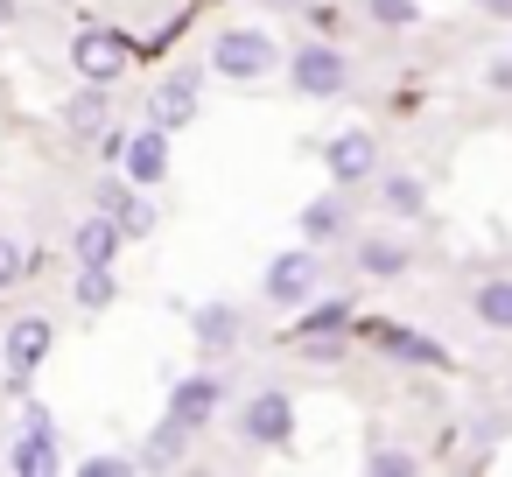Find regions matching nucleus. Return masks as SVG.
I'll list each match as a JSON object with an SVG mask.
<instances>
[{
	"label": "nucleus",
	"instance_id": "1",
	"mask_svg": "<svg viewBox=\"0 0 512 477\" xmlns=\"http://www.w3.org/2000/svg\"><path fill=\"white\" fill-rule=\"evenodd\" d=\"M274 64H281V50H274L267 29H225V36L211 43V71H218V78H267Z\"/></svg>",
	"mask_w": 512,
	"mask_h": 477
},
{
	"label": "nucleus",
	"instance_id": "2",
	"mask_svg": "<svg viewBox=\"0 0 512 477\" xmlns=\"http://www.w3.org/2000/svg\"><path fill=\"white\" fill-rule=\"evenodd\" d=\"M239 435H246L253 449H281V442L295 435V400H288V393H253V400L239 407Z\"/></svg>",
	"mask_w": 512,
	"mask_h": 477
},
{
	"label": "nucleus",
	"instance_id": "3",
	"mask_svg": "<svg viewBox=\"0 0 512 477\" xmlns=\"http://www.w3.org/2000/svg\"><path fill=\"white\" fill-rule=\"evenodd\" d=\"M288 71H295V92H302V99H337V92H344V78H351V71H344V57H337L330 43H302Z\"/></svg>",
	"mask_w": 512,
	"mask_h": 477
},
{
	"label": "nucleus",
	"instance_id": "4",
	"mask_svg": "<svg viewBox=\"0 0 512 477\" xmlns=\"http://www.w3.org/2000/svg\"><path fill=\"white\" fill-rule=\"evenodd\" d=\"M43 358H50V323L43 316H15L8 323V386L29 393V379H36Z\"/></svg>",
	"mask_w": 512,
	"mask_h": 477
},
{
	"label": "nucleus",
	"instance_id": "5",
	"mask_svg": "<svg viewBox=\"0 0 512 477\" xmlns=\"http://www.w3.org/2000/svg\"><path fill=\"white\" fill-rule=\"evenodd\" d=\"M71 64H78L92 85H113V78L127 71V43H120L113 29H85V36L71 43Z\"/></svg>",
	"mask_w": 512,
	"mask_h": 477
},
{
	"label": "nucleus",
	"instance_id": "6",
	"mask_svg": "<svg viewBox=\"0 0 512 477\" xmlns=\"http://www.w3.org/2000/svg\"><path fill=\"white\" fill-rule=\"evenodd\" d=\"M316 281H323L316 253H281V260L267 267V302L295 309V302H309V295H316Z\"/></svg>",
	"mask_w": 512,
	"mask_h": 477
},
{
	"label": "nucleus",
	"instance_id": "7",
	"mask_svg": "<svg viewBox=\"0 0 512 477\" xmlns=\"http://www.w3.org/2000/svg\"><path fill=\"white\" fill-rule=\"evenodd\" d=\"M120 162H127V183L155 190V183L169 176V127H155V120H148V127L127 141V155H120Z\"/></svg>",
	"mask_w": 512,
	"mask_h": 477
},
{
	"label": "nucleus",
	"instance_id": "8",
	"mask_svg": "<svg viewBox=\"0 0 512 477\" xmlns=\"http://www.w3.org/2000/svg\"><path fill=\"white\" fill-rule=\"evenodd\" d=\"M323 162H330V176H337V183H365V176L379 169V141H372L365 127H344V134L323 148Z\"/></svg>",
	"mask_w": 512,
	"mask_h": 477
},
{
	"label": "nucleus",
	"instance_id": "9",
	"mask_svg": "<svg viewBox=\"0 0 512 477\" xmlns=\"http://www.w3.org/2000/svg\"><path fill=\"white\" fill-rule=\"evenodd\" d=\"M148 120H155V127H169V134H176V127H190V120H197V71L162 78V85H155V99H148Z\"/></svg>",
	"mask_w": 512,
	"mask_h": 477
},
{
	"label": "nucleus",
	"instance_id": "10",
	"mask_svg": "<svg viewBox=\"0 0 512 477\" xmlns=\"http://www.w3.org/2000/svg\"><path fill=\"white\" fill-rule=\"evenodd\" d=\"M120 239H127V225H120L113 211H92V218L78 225V239H71V253H78V267H113V253H120Z\"/></svg>",
	"mask_w": 512,
	"mask_h": 477
},
{
	"label": "nucleus",
	"instance_id": "11",
	"mask_svg": "<svg viewBox=\"0 0 512 477\" xmlns=\"http://www.w3.org/2000/svg\"><path fill=\"white\" fill-rule=\"evenodd\" d=\"M218 407H225V379H183V386L169 393V414L190 421V428H204Z\"/></svg>",
	"mask_w": 512,
	"mask_h": 477
},
{
	"label": "nucleus",
	"instance_id": "12",
	"mask_svg": "<svg viewBox=\"0 0 512 477\" xmlns=\"http://www.w3.org/2000/svg\"><path fill=\"white\" fill-rule=\"evenodd\" d=\"M197 344H204L211 358H225V351L239 344V309H232V302H204V309H197Z\"/></svg>",
	"mask_w": 512,
	"mask_h": 477
},
{
	"label": "nucleus",
	"instance_id": "13",
	"mask_svg": "<svg viewBox=\"0 0 512 477\" xmlns=\"http://www.w3.org/2000/svg\"><path fill=\"white\" fill-rule=\"evenodd\" d=\"M190 421H176V414H162V428L148 435V449H141V470H169V463H183V449H190Z\"/></svg>",
	"mask_w": 512,
	"mask_h": 477
},
{
	"label": "nucleus",
	"instance_id": "14",
	"mask_svg": "<svg viewBox=\"0 0 512 477\" xmlns=\"http://www.w3.org/2000/svg\"><path fill=\"white\" fill-rule=\"evenodd\" d=\"M15 470H22V477H50V470H57V442H50V421H29V435L15 442Z\"/></svg>",
	"mask_w": 512,
	"mask_h": 477
},
{
	"label": "nucleus",
	"instance_id": "15",
	"mask_svg": "<svg viewBox=\"0 0 512 477\" xmlns=\"http://www.w3.org/2000/svg\"><path fill=\"white\" fill-rule=\"evenodd\" d=\"M64 127H71V134H85V141H92V134H106V92H99V85H85V92L64 106Z\"/></svg>",
	"mask_w": 512,
	"mask_h": 477
},
{
	"label": "nucleus",
	"instance_id": "16",
	"mask_svg": "<svg viewBox=\"0 0 512 477\" xmlns=\"http://www.w3.org/2000/svg\"><path fill=\"white\" fill-rule=\"evenodd\" d=\"M358 267L386 281V274H400V267H407V246H400V239H358Z\"/></svg>",
	"mask_w": 512,
	"mask_h": 477
},
{
	"label": "nucleus",
	"instance_id": "17",
	"mask_svg": "<svg viewBox=\"0 0 512 477\" xmlns=\"http://www.w3.org/2000/svg\"><path fill=\"white\" fill-rule=\"evenodd\" d=\"M470 309H477V323H491V330H512V281H484Z\"/></svg>",
	"mask_w": 512,
	"mask_h": 477
},
{
	"label": "nucleus",
	"instance_id": "18",
	"mask_svg": "<svg viewBox=\"0 0 512 477\" xmlns=\"http://www.w3.org/2000/svg\"><path fill=\"white\" fill-rule=\"evenodd\" d=\"M379 197H386V211H400V218H414V211L428 204L421 176H386V183H379Z\"/></svg>",
	"mask_w": 512,
	"mask_h": 477
},
{
	"label": "nucleus",
	"instance_id": "19",
	"mask_svg": "<svg viewBox=\"0 0 512 477\" xmlns=\"http://www.w3.org/2000/svg\"><path fill=\"white\" fill-rule=\"evenodd\" d=\"M337 232H344V204L337 197H323V204L302 211V239H337Z\"/></svg>",
	"mask_w": 512,
	"mask_h": 477
},
{
	"label": "nucleus",
	"instance_id": "20",
	"mask_svg": "<svg viewBox=\"0 0 512 477\" xmlns=\"http://www.w3.org/2000/svg\"><path fill=\"white\" fill-rule=\"evenodd\" d=\"M379 344H386L393 358H414V365H435V358H442L428 337H407V330H379Z\"/></svg>",
	"mask_w": 512,
	"mask_h": 477
},
{
	"label": "nucleus",
	"instance_id": "21",
	"mask_svg": "<svg viewBox=\"0 0 512 477\" xmlns=\"http://www.w3.org/2000/svg\"><path fill=\"white\" fill-rule=\"evenodd\" d=\"M78 302H85V309H106V302H113V274H106V267H85V274H78Z\"/></svg>",
	"mask_w": 512,
	"mask_h": 477
},
{
	"label": "nucleus",
	"instance_id": "22",
	"mask_svg": "<svg viewBox=\"0 0 512 477\" xmlns=\"http://www.w3.org/2000/svg\"><path fill=\"white\" fill-rule=\"evenodd\" d=\"M29 267H36V260H29V253H22L15 239H0V288H15V281H29Z\"/></svg>",
	"mask_w": 512,
	"mask_h": 477
},
{
	"label": "nucleus",
	"instance_id": "23",
	"mask_svg": "<svg viewBox=\"0 0 512 477\" xmlns=\"http://www.w3.org/2000/svg\"><path fill=\"white\" fill-rule=\"evenodd\" d=\"M372 8V22H386V29H407L414 22V0H365Z\"/></svg>",
	"mask_w": 512,
	"mask_h": 477
},
{
	"label": "nucleus",
	"instance_id": "24",
	"mask_svg": "<svg viewBox=\"0 0 512 477\" xmlns=\"http://www.w3.org/2000/svg\"><path fill=\"white\" fill-rule=\"evenodd\" d=\"M365 470H393V477H400V470H414V456H407V449H379V442H372V449H365Z\"/></svg>",
	"mask_w": 512,
	"mask_h": 477
},
{
	"label": "nucleus",
	"instance_id": "25",
	"mask_svg": "<svg viewBox=\"0 0 512 477\" xmlns=\"http://www.w3.org/2000/svg\"><path fill=\"white\" fill-rule=\"evenodd\" d=\"M127 204H134V190H127L120 176H106V183H99V211H113V218H120Z\"/></svg>",
	"mask_w": 512,
	"mask_h": 477
},
{
	"label": "nucleus",
	"instance_id": "26",
	"mask_svg": "<svg viewBox=\"0 0 512 477\" xmlns=\"http://www.w3.org/2000/svg\"><path fill=\"white\" fill-rule=\"evenodd\" d=\"M120 225H127V239H148V232H155V211H148V204L134 197V204L120 211Z\"/></svg>",
	"mask_w": 512,
	"mask_h": 477
},
{
	"label": "nucleus",
	"instance_id": "27",
	"mask_svg": "<svg viewBox=\"0 0 512 477\" xmlns=\"http://www.w3.org/2000/svg\"><path fill=\"white\" fill-rule=\"evenodd\" d=\"M344 316H351L344 302H323V309H309V337H323V330H337Z\"/></svg>",
	"mask_w": 512,
	"mask_h": 477
},
{
	"label": "nucleus",
	"instance_id": "28",
	"mask_svg": "<svg viewBox=\"0 0 512 477\" xmlns=\"http://www.w3.org/2000/svg\"><path fill=\"white\" fill-rule=\"evenodd\" d=\"M120 470H141V456H92L85 477H120Z\"/></svg>",
	"mask_w": 512,
	"mask_h": 477
},
{
	"label": "nucleus",
	"instance_id": "29",
	"mask_svg": "<svg viewBox=\"0 0 512 477\" xmlns=\"http://www.w3.org/2000/svg\"><path fill=\"white\" fill-rule=\"evenodd\" d=\"M484 8H491V15H512V0H484Z\"/></svg>",
	"mask_w": 512,
	"mask_h": 477
},
{
	"label": "nucleus",
	"instance_id": "30",
	"mask_svg": "<svg viewBox=\"0 0 512 477\" xmlns=\"http://www.w3.org/2000/svg\"><path fill=\"white\" fill-rule=\"evenodd\" d=\"M0 22H15V0H0Z\"/></svg>",
	"mask_w": 512,
	"mask_h": 477
}]
</instances>
